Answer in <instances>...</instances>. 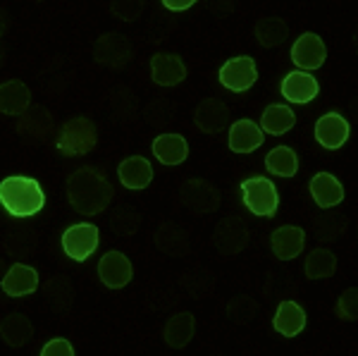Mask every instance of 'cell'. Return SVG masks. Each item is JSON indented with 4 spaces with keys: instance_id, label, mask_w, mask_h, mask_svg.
<instances>
[{
    "instance_id": "29",
    "label": "cell",
    "mask_w": 358,
    "mask_h": 356,
    "mask_svg": "<svg viewBox=\"0 0 358 356\" xmlns=\"http://www.w3.org/2000/svg\"><path fill=\"white\" fill-rule=\"evenodd\" d=\"M296 124V115L285 103H273L261 115V129L270 136H282Z\"/></svg>"
},
{
    "instance_id": "16",
    "label": "cell",
    "mask_w": 358,
    "mask_h": 356,
    "mask_svg": "<svg viewBox=\"0 0 358 356\" xmlns=\"http://www.w3.org/2000/svg\"><path fill=\"white\" fill-rule=\"evenodd\" d=\"M280 91L289 103L306 106V103L317 99V94H320V84H317V79L310 72L296 70V72H289L285 79H282Z\"/></svg>"
},
{
    "instance_id": "14",
    "label": "cell",
    "mask_w": 358,
    "mask_h": 356,
    "mask_svg": "<svg viewBox=\"0 0 358 356\" xmlns=\"http://www.w3.org/2000/svg\"><path fill=\"white\" fill-rule=\"evenodd\" d=\"M98 278L110 290H122L134 278V268H131L129 258L122 251H108L106 256L98 261Z\"/></svg>"
},
{
    "instance_id": "10",
    "label": "cell",
    "mask_w": 358,
    "mask_h": 356,
    "mask_svg": "<svg viewBox=\"0 0 358 356\" xmlns=\"http://www.w3.org/2000/svg\"><path fill=\"white\" fill-rule=\"evenodd\" d=\"M325 57H327V45L313 31L301 34L292 45V62L303 72L320 70L325 65Z\"/></svg>"
},
{
    "instance_id": "23",
    "label": "cell",
    "mask_w": 358,
    "mask_h": 356,
    "mask_svg": "<svg viewBox=\"0 0 358 356\" xmlns=\"http://www.w3.org/2000/svg\"><path fill=\"white\" fill-rule=\"evenodd\" d=\"M117 177L127 189H146L153 182V165L143 156H129L120 163Z\"/></svg>"
},
{
    "instance_id": "46",
    "label": "cell",
    "mask_w": 358,
    "mask_h": 356,
    "mask_svg": "<svg viewBox=\"0 0 358 356\" xmlns=\"http://www.w3.org/2000/svg\"><path fill=\"white\" fill-rule=\"evenodd\" d=\"M351 45H354V50H356V55H358V24L354 29V34H351Z\"/></svg>"
},
{
    "instance_id": "17",
    "label": "cell",
    "mask_w": 358,
    "mask_h": 356,
    "mask_svg": "<svg viewBox=\"0 0 358 356\" xmlns=\"http://www.w3.org/2000/svg\"><path fill=\"white\" fill-rule=\"evenodd\" d=\"M308 192H310V199L315 201V206L322 211L337 208L346 197L344 185L332 172H317V175H313V180H310V185H308Z\"/></svg>"
},
{
    "instance_id": "41",
    "label": "cell",
    "mask_w": 358,
    "mask_h": 356,
    "mask_svg": "<svg viewBox=\"0 0 358 356\" xmlns=\"http://www.w3.org/2000/svg\"><path fill=\"white\" fill-rule=\"evenodd\" d=\"M38 356H77V354H74V347L69 344V340H65V337H55V340L45 342V347L41 349Z\"/></svg>"
},
{
    "instance_id": "26",
    "label": "cell",
    "mask_w": 358,
    "mask_h": 356,
    "mask_svg": "<svg viewBox=\"0 0 358 356\" xmlns=\"http://www.w3.org/2000/svg\"><path fill=\"white\" fill-rule=\"evenodd\" d=\"M151 148L163 165H182L189 158V143L182 134H160Z\"/></svg>"
},
{
    "instance_id": "15",
    "label": "cell",
    "mask_w": 358,
    "mask_h": 356,
    "mask_svg": "<svg viewBox=\"0 0 358 356\" xmlns=\"http://www.w3.org/2000/svg\"><path fill=\"white\" fill-rule=\"evenodd\" d=\"M306 229L299 225H282L270 234V249L280 261H292L306 249Z\"/></svg>"
},
{
    "instance_id": "30",
    "label": "cell",
    "mask_w": 358,
    "mask_h": 356,
    "mask_svg": "<svg viewBox=\"0 0 358 356\" xmlns=\"http://www.w3.org/2000/svg\"><path fill=\"white\" fill-rule=\"evenodd\" d=\"M74 285L67 275H55L50 278L48 283L43 287V297L55 311H69L72 308V301H74Z\"/></svg>"
},
{
    "instance_id": "37",
    "label": "cell",
    "mask_w": 358,
    "mask_h": 356,
    "mask_svg": "<svg viewBox=\"0 0 358 356\" xmlns=\"http://www.w3.org/2000/svg\"><path fill=\"white\" fill-rule=\"evenodd\" d=\"M10 254L15 256H27L36 249V237H34V229H13L5 239Z\"/></svg>"
},
{
    "instance_id": "9",
    "label": "cell",
    "mask_w": 358,
    "mask_h": 356,
    "mask_svg": "<svg viewBox=\"0 0 358 356\" xmlns=\"http://www.w3.org/2000/svg\"><path fill=\"white\" fill-rule=\"evenodd\" d=\"M220 84L227 91H234V94H244V91L251 89L253 84L258 82V67L256 60L248 55H239L227 60L220 67Z\"/></svg>"
},
{
    "instance_id": "24",
    "label": "cell",
    "mask_w": 358,
    "mask_h": 356,
    "mask_svg": "<svg viewBox=\"0 0 358 356\" xmlns=\"http://www.w3.org/2000/svg\"><path fill=\"white\" fill-rule=\"evenodd\" d=\"M31 106V89L20 82V79H10V82L0 84V113L5 115H22Z\"/></svg>"
},
{
    "instance_id": "43",
    "label": "cell",
    "mask_w": 358,
    "mask_h": 356,
    "mask_svg": "<svg viewBox=\"0 0 358 356\" xmlns=\"http://www.w3.org/2000/svg\"><path fill=\"white\" fill-rule=\"evenodd\" d=\"M163 8H167L170 13H182V10H189L192 5H196L199 0H160Z\"/></svg>"
},
{
    "instance_id": "44",
    "label": "cell",
    "mask_w": 358,
    "mask_h": 356,
    "mask_svg": "<svg viewBox=\"0 0 358 356\" xmlns=\"http://www.w3.org/2000/svg\"><path fill=\"white\" fill-rule=\"evenodd\" d=\"M8 29H10V17H8V13H5L3 5H0V38L8 34Z\"/></svg>"
},
{
    "instance_id": "5",
    "label": "cell",
    "mask_w": 358,
    "mask_h": 356,
    "mask_svg": "<svg viewBox=\"0 0 358 356\" xmlns=\"http://www.w3.org/2000/svg\"><path fill=\"white\" fill-rule=\"evenodd\" d=\"M179 204L194 215H210L220 208L222 197L217 187H213L208 180L192 177L179 187Z\"/></svg>"
},
{
    "instance_id": "13",
    "label": "cell",
    "mask_w": 358,
    "mask_h": 356,
    "mask_svg": "<svg viewBox=\"0 0 358 356\" xmlns=\"http://www.w3.org/2000/svg\"><path fill=\"white\" fill-rule=\"evenodd\" d=\"M229 106L220 99H203L194 111V124L203 134H220L222 129L229 127Z\"/></svg>"
},
{
    "instance_id": "21",
    "label": "cell",
    "mask_w": 358,
    "mask_h": 356,
    "mask_svg": "<svg viewBox=\"0 0 358 356\" xmlns=\"http://www.w3.org/2000/svg\"><path fill=\"white\" fill-rule=\"evenodd\" d=\"M196 335V318L189 311H177L167 318L163 328V340L170 349H184Z\"/></svg>"
},
{
    "instance_id": "20",
    "label": "cell",
    "mask_w": 358,
    "mask_h": 356,
    "mask_svg": "<svg viewBox=\"0 0 358 356\" xmlns=\"http://www.w3.org/2000/svg\"><path fill=\"white\" fill-rule=\"evenodd\" d=\"M151 79L158 86H177L187 79V65L179 55L155 53L151 57Z\"/></svg>"
},
{
    "instance_id": "8",
    "label": "cell",
    "mask_w": 358,
    "mask_h": 356,
    "mask_svg": "<svg viewBox=\"0 0 358 356\" xmlns=\"http://www.w3.org/2000/svg\"><path fill=\"white\" fill-rule=\"evenodd\" d=\"M98 244H101V232L91 222H79L62 232V251L77 263L94 256Z\"/></svg>"
},
{
    "instance_id": "49",
    "label": "cell",
    "mask_w": 358,
    "mask_h": 356,
    "mask_svg": "<svg viewBox=\"0 0 358 356\" xmlns=\"http://www.w3.org/2000/svg\"><path fill=\"white\" fill-rule=\"evenodd\" d=\"M213 356H224V354H213Z\"/></svg>"
},
{
    "instance_id": "22",
    "label": "cell",
    "mask_w": 358,
    "mask_h": 356,
    "mask_svg": "<svg viewBox=\"0 0 358 356\" xmlns=\"http://www.w3.org/2000/svg\"><path fill=\"white\" fill-rule=\"evenodd\" d=\"M308 323V315L301 308V304L296 301H282L275 311L273 318V328L280 332L282 337H296L306 330Z\"/></svg>"
},
{
    "instance_id": "40",
    "label": "cell",
    "mask_w": 358,
    "mask_h": 356,
    "mask_svg": "<svg viewBox=\"0 0 358 356\" xmlns=\"http://www.w3.org/2000/svg\"><path fill=\"white\" fill-rule=\"evenodd\" d=\"M110 111L117 115V118H122V120L131 118L134 111H136V96L129 94V96H127V101H120L117 94L113 91V94H110Z\"/></svg>"
},
{
    "instance_id": "32",
    "label": "cell",
    "mask_w": 358,
    "mask_h": 356,
    "mask_svg": "<svg viewBox=\"0 0 358 356\" xmlns=\"http://www.w3.org/2000/svg\"><path fill=\"white\" fill-rule=\"evenodd\" d=\"M265 168L275 177H294L299 172V156L289 146H277L265 156Z\"/></svg>"
},
{
    "instance_id": "48",
    "label": "cell",
    "mask_w": 358,
    "mask_h": 356,
    "mask_svg": "<svg viewBox=\"0 0 358 356\" xmlns=\"http://www.w3.org/2000/svg\"><path fill=\"white\" fill-rule=\"evenodd\" d=\"M3 65H5V48L0 45V67H3Z\"/></svg>"
},
{
    "instance_id": "27",
    "label": "cell",
    "mask_w": 358,
    "mask_h": 356,
    "mask_svg": "<svg viewBox=\"0 0 358 356\" xmlns=\"http://www.w3.org/2000/svg\"><path fill=\"white\" fill-rule=\"evenodd\" d=\"M253 36L263 48H277L289 38V24L282 17H261L253 24Z\"/></svg>"
},
{
    "instance_id": "36",
    "label": "cell",
    "mask_w": 358,
    "mask_h": 356,
    "mask_svg": "<svg viewBox=\"0 0 358 356\" xmlns=\"http://www.w3.org/2000/svg\"><path fill=\"white\" fill-rule=\"evenodd\" d=\"M227 315L239 325H246V323H253L258 315V301L248 294H236L229 299L227 304Z\"/></svg>"
},
{
    "instance_id": "12",
    "label": "cell",
    "mask_w": 358,
    "mask_h": 356,
    "mask_svg": "<svg viewBox=\"0 0 358 356\" xmlns=\"http://www.w3.org/2000/svg\"><path fill=\"white\" fill-rule=\"evenodd\" d=\"M351 134V124L344 115L339 113H325L315 122V141L327 151H339Z\"/></svg>"
},
{
    "instance_id": "50",
    "label": "cell",
    "mask_w": 358,
    "mask_h": 356,
    "mask_svg": "<svg viewBox=\"0 0 358 356\" xmlns=\"http://www.w3.org/2000/svg\"><path fill=\"white\" fill-rule=\"evenodd\" d=\"M36 3H43V0H36Z\"/></svg>"
},
{
    "instance_id": "35",
    "label": "cell",
    "mask_w": 358,
    "mask_h": 356,
    "mask_svg": "<svg viewBox=\"0 0 358 356\" xmlns=\"http://www.w3.org/2000/svg\"><path fill=\"white\" fill-rule=\"evenodd\" d=\"M141 227V213L134 211L131 206H117V208L113 211V218H110V229L117 237H131V234H136V229Z\"/></svg>"
},
{
    "instance_id": "25",
    "label": "cell",
    "mask_w": 358,
    "mask_h": 356,
    "mask_svg": "<svg viewBox=\"0 0 358 356\" xmlns=\"http://www.w3.org/2000/svg\"><path fill=\"white\" fill-rule=\"evenodd\" d=\"M0 337H3V342L13 349L24 347V344L34 337V325H31V320H29V315L20 313V311H13V313L5 315L3 323H0Z\"/></svg>"
},
{
    "instance_id": "2",
    "label": "cell",
    "mask_w": 358,
    "mask_h": 356,
    "mask_svg": "<svg viewBox=\"0 0 358 356\" xmlns=\"http://www.w3.org/2000/svg\"><path fill=\"white\" fill-rule=\"evenodd\" d=\"M0 206L13 218H31L45 206V194L34 177L13 175L0 182Z\"/></svg>"
},
{
    "instance_id": "3",
    "label": "cell",
    "mask_w": 358,
    "mask_h": 356,
    "mask_svg": "<svg viewBox=\"0 0 358 356\" xmlns=\"http://www.w3.org/2000/svg\"><path fill=\"white\" fill-rule=\"evenodd\" d=\"M98 143V131L96 124L89 118H72L57 131L55 148L62 156L77 158V156H89Z\"/></svg>"
},
{
    "instance_id": "45",
    "label": "cell",
    "mask_w": 358,
    "mask_h": 356,
    "mask_svg": "<svg viewBox=\"0 0 358 356\" xmlns=\"http://www.w3.org/2000/svg\"><path fill=\"white\" fill-rule=\"evenodd\" d=\"M349 108H351V113H354V118L358 120V94L351 99V103H349Z\"/></svg>"
},
{
    "instance_id": "47",
    "label": "cell",
    "mask_w": 358,
    "mask_h": 356,
    "mask_svg": "<svg viewBox=\"0 0 358 356\" xmlns=\"http://www.w3.org/2000/svg\"><path fill=\"white\" fill-rule=\"evenodd\" d=\"M3 275H5V261H3V256H0V280H3Z\"/></svg>"
},
{
    "instance_id": "39",
    "label": "cell",
    "mask_w": 358,
    "mask_h": 356,
    "mask_svg": "<svg viewBox=\"0 0 358 356\" xmlns=\"http://www.w3.org/2000/svg\"><path fill=\"white\" fill-rule=\"evenodd\" d=\"M146 0H110V13L122 22H136L143 15Z\"/></svg>"
},
{
    "instance_id": "18",
    "label": "cell",
    "mask_w": 358,
    "mask_h": 356,
    "mask_svg": "<svg viewBox=\"0 0 358 356\" xmlns=\"http://www.w3.org/2000/svg\"><path fill=\"white\" fill-rule=\"evenodd\" d=\"M265 141V131L261 129V124H256L253 120H236L229 127L227 136V146L232 153H253L263 146Z\"/></svg>"
},
{
    "instance_id": "38",
    "label": "cell",
    "mask_w": 358,
    "mask_h": 356,
    "mask_svg": "<svg viewBox=\"0 0 358 356\" xmlns=\"http://www.w3.org/2000/svg\"><path fill=\"white\" fill-rule=\"evenodd\" d=\"M334 313H337V318L344 320V323L358 320V287H349V290H344L342 294H339Z\"/></svg>"
},
{
    "instance_id": "7",
    "label": "cell",
    "mask_w": 358,
    "mask_h": 356,
    "mask_svg": "<svg viewBox=\"0 0 358 356\" xmlns=\"http://www.w3.org/2000/svg\"><path fill=\"white\" fill-rule=\"evenodd\" d=\"M94 57H96L98 65L122 70L124 65H129V62L134 60V43H131L124 34L108 31L96 38Z\"/></svg>"
},
{
    "instance_id": "19",
    "label": "cell",
    "mask_w": 358,
    "mask_h": 356,
    "mask_svg": "<svg viewBox=\"0 0 358 356\" xmlns=\"http://www.w3.org/2000/svg\"><path fill=\"white\" fill-rule=\"evenodd\" d=\"M0 290L8 297H27L38 290V273L31 266L24 263H15L5 271L3 280H0Z\"/></svg>"
},
{
    "instance_id": "4",
    "label": "cell",
    "mask_w": 358,
    "mask_h": 356,
    "mask_svg": "<svg viewBox=\"0 0 358 356\" xmlns=\"http://www.w3.org/2000/svg\"><path fill=\"white\" fill-rule=\"evenodd\" d=\"M241 199H244L248 213H253L256 218H273L277 208H280L277 187L273 185V180L261 175L248 177V180L241 182Z\"/></svg>"
},
{
    "instance_id": "1",
    "label": "cell",
    "mask_w": 358,
    "mask_h": 356,
    "mask_svg": "<svg viewBox=\"0 0 358 356\" xmlns=\"http://www.w3.org/2000/svg\"><path fill=\"white\" fill-rule=\"evenodd\" d=\"M115 197L113 185L98 168L84 165L77 168L67 180V199L77 213L82 215H98L110 206Z\"/></svg>"
},
{
    "instance_id": "28",
    "label": "cell",
    "mask_w": 358,
    "mask_h": 356,
    "mask_svg": "<svg viewBox=\"0 0 358 356\" xmlns=\"http://www.w3.org/2000/svg\"><path fill=\"white\" fill-rule=\"evenodd\" d=\"M337 256L334 251L325 249V246H315V249L308 251L303 263V275L306 280H327L337 273Z\"/></svg>"
},
{
    "instance_id": "34",
    "label": "cell",
    "mask_w": 358,
    "mask_h": 356,
    "mask_svg": "<svg viewBox=\"0 0 358 356\" xmlns=\"http://www.w3.org/2000/svg\"><path fill=\"white\" fill-rule=\"evenodd\" d=\"M22 122H20V129L22 134L31 136V139H43L45 134H48V129L53 127V118H50L48 113L43 111V108H31L29 106L27 113L20 115Z\"/></svg>"
},
{
    "instance_id": "42",
    "label": "cell",
    "mask_w": 358,
    "mask_h": 356,
    "mask_svg": "<svg viewBox=\"0 0 358 356\" xmlns=\"http://www.w3.org/2000/svg\"><path fill=\"white\" fill-rule=\"evenodd\" d=\"M236 0H208V10L215 15H229L234 13Z\"/></svg>"
},
{
    "instance_id": "6",
    "label": "cell",
    "mask_w": 358,
    "mask_h": 356,
    "mask_svg": "<svg viewBox=\"0 0 358 356\" xmlns=\"http://www.w3.org/2000/svg\"><path fill=\"white\" fill-rule=\"evenodd\" d=\"M251 242V234H248V225L244 222V218L239 215H227L222 218L215 225L213 232V246L222 258H234L246 249Z\"/></svg>"
},
{
    "instance_id": "11",
    "label": "cell",
    "mask_w": 358,
    "mask_h": 356,
    "mask_svg": "<svg viewBox=\"0 0 358 356\" xmlns=\"http://www.w3.org/2000/svg\"><path fill=\"white\" fill-rule=\"evenodd\" d=\"M153 244L160 254L172 256V258H182L192 251V234H189L182 225H177V222L165 220V222H160L158 229H155Z\"/></svg>"
},
{
    "instance_id": "31",
    "label": "cell",
    "mask_w": 358,
    "mask_h": 356,
    "mask_svg": "<svg viewBox=\"0 0 358 356\" xmlns=\"http://www.w3.org/2000/svg\"><path fill=\"white\" fill-rule=\"evenodd\" d=\"M179 285L194 299H206V297L213 294L215 290V275L206 268H192V271H184L182 278H179Z\"/></svg>"
},
{
    "instance_id": "33",
    "label": "cell",
    "mask_w": 358,
    "mask_h": 356,
    "mask_svg": "<svg viewBox=\"0 0 358 356\" xmlns=\"http://www.w3.org/2000/svg\"><path fill=\"white\" fill-rule=\"evenodd\" d=\"M349 220L342 213H320L313 215V232L320 242H337L339 237L346 232Z\"/></svg>"
}]
</instances>
